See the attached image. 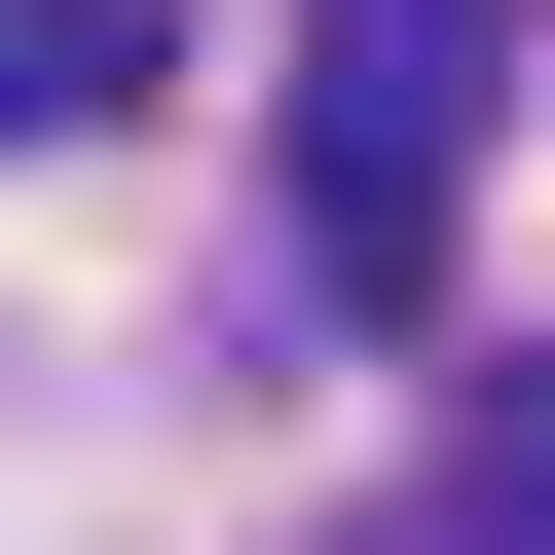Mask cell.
<instances>
[{
  "label": "cell",
  "instance_id": "6da1fadb",
  "mask_svg": "<svg viewBox=\"0 0 555 555\" xmlns=\"http://www.w3.org/2000/svg\"><path fill=\"white\" fill-rule=\"evenodd\" d=\"M444 112H481V0H334V112H297V259L408 334L444 297Z\"/></svg>",
  "mask_w": 555,
  "mask_h": 555
},
{
  "label": "cell",
  "instance_id": "7a4b0ae2",
  "mask_svg": "<svg viewBox=\"0 0 555 555\" xmlns=\"http://www.w3.org/2000/svg\"><path fill=\"white\" fill-rule=\"evenodd\" d=\"M75 112H149V0H0V149H75Z\"/></svg>",
  "mask_w": 555,
  "mask_h": 555
},
{
  "label": "cell",
  "instance_id": "3957f363",
  "mask_svg": "<svg viewBox=\"0 0 555 555\" xmlns=\"http://www.w3.org/2000/svg\"><path fill=\"white\" fill-rule=\"evenodd\" d=\"M444 555H555V371H481V408H444Z\"/></svg>",
  "mask_w": 555,
  "mask_h": 555
}]
</instances>
